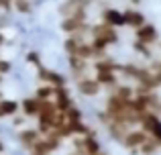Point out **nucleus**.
Listing matches in <instances>:
<instances>
[{"instance_id": "nucleus-9", "label": "nucleus", "mask_w": 161, "mask_h": 155, "mask_svg": "<svg viewBox=\"0 0 161 155\" xmlns=\"http://www.w3.org/2000/svg\"><path fill=\"white\" fill-rule=\"evenodd\" d=\"M53 94H55V88L49 86V84H41L35 90V98L41 100V102H43V100H53Z\"/></svg>"}, {"instance_id": "nucleus-6", "label": "nucleus", "mask_w": 161, "mask_h": 155, "mask_svg": "<svg viewBox=\"0 0 161 155\" xmlns=\"http://www.w3.org/2000/svg\"><path fill=\"white\" fill-rule=\"evenodd\" d=\"M122 19H125V27L129 29H139L143 23H147L145 20V14H143L141 10H137V6H130V8H125L122 10Z\"/></svg>"}, {"instance_id": "nucleus-14", "label": "nucleus", "mask_w": 161, "mask_h": 155, "mask_svg": "<svg viewBox=\"0 0 161 155\" xmlns=\"http://www.w3.org/2000/svg\"><path fill=\"white\" fill-rule=\"evenodd\" d=\"M0 153H4V143H2V139H0Z\"/></svg>"}, {"instance_id": "nucleus-2", "label": "nucleus", "mask_w": 161, "mask_h": 155, "mask_svg": "<svg viewBox=\"0 0 161 155\" xmlns=\"http://www.w3.org/2000/svg\"><path fill=\"white\" fill-rule=\"evenodd\" d=\"M75 90H78L82 96H86V98H96L104 88L98 84V80L94 76H84V78L75 80Z\"/></svg>"}, {"instance_id": "nucleus-13", "label": "nucleus", "mask_w": 161, "mask_h": 155, "mask_svg": "<svg viewBox=\"0 0 161 155\" xmlns=\"http://www.w3.org/2000/svg\"><path fill=\"white\" fill-rule=\"evenodd\" d=\"M6 43V39H4V35H2V31H0V49H2V45Z\"/></svg>"}, {"instance_id": "nucleus-10", "label": "nucleus", "mask_w": 161, "mask_h": 155, "mask_svg": "<svg viewBox=\"0 0 161 155\" xmlns=\"http://www.w3.org/2000/svg\"><path fill=\"white\" fill-rule=\"evenodd\" d=\"M65 116H67V120H69V123H80V120H84L82 108L75 106V104H71V106L65 110Z\"/></svg>"}, {"instance_id": "nucleus-5", "label": "nucleus", "mask_w": 161, "mask_h": 155, "mask_svg": "<svg viewBox=\"0 0 161 155\" xmlns=\"http://www.w3.org/2000/svg\"><path fill=\"white\" fill-rule=\"evenodd\" d=\"M37 69H39L41 84H49V86H53V88H61V86H65V84H67L65 76L53 72V69H47V68H43V65H41V68H37Z\"/></svg>"}, {"instance_id": "nucleus-3", "label": "nucleus", "mask_w": 161, "mask_h": 155, "mask_svg": "<svg viewBox=\"0 0 161 155\" xmlns=\"http://www.w3.org/2000/svg\"><path fill=\"white\" fill-rule=\"evenodd\" d=\"M135 41H139V43H145V45H151V47H155V43H157L159 39V33H157V27L151 23H143L139 29H135Z\"/></svg>"}, {"instance_id": "nucleus-16", "label": "nucleus", "mask_w": 161, "mask_h": 155, "mask_svg": "<svg viewBox=\"0 0 161 155\" xmlns=\"http://www.w3.org/2000/svg\"><path fill=\"white\" fill-rule=\"evenodd\" d=\"M0 155H2V153H0Z\"/></svg>"}, {"instance_id": "nucleus-11", "label": "nucleus", "mask_w": 161, "mask_h": 155, "mask_svg": "<svg viewBox=\"0 0 161 155\" xmlns=\"http://www.w3.org/2000/svg\"><path fill=\"white\" fill-rule=\"evenodd\" d=\"M25 59H27V64H31V65H35V68H41V55L37 51H29L27 55H25Z\"/></svg>"}, {"instance_id": "nucleus-7", "label": "nucleus", "mask_w": 161, "mask_h": 155, "mask_svg": "<svg viewBox=\"0 0 161 155\" xmlns=\"http://www.w3.org/2000/svg\"><path fill=\"white\" fill-rule=\"evenodd\" d=\"M41 110V100H37L35 96H27L20 102V114H25L27 119H37Z\"/></svg>"}, {"instance_id": "nucleus-8", "label": "nucleus", "mask_w": 161, "mask_h": 155, "mask_svg": "<svg viewBox=\"0 0 161 155\" xmlns=\"http://www.w3.org/2000/svg\"><path fill=\"white\" fill-rule=\"evenodd\" d=\"M157 151H161L159 141H157V139H153V137H149V139H147L145 143H143L135 153H139V155H155Z\"/></svg>"}, {"instance_id": "nucleus-12", "label": "nucleus", "mask_w": 161, "mask_h": 155, "mask_svg": "<svg viewBox=\"0 0 161 155\" xmlns=\"http://www.w3.org/2000/svg\"><path fill=\"white\" fill-rule=\"evenodd\" d=\"M149 137H153V139H157V141H161V119L157 120V125H155V127L151 129Z\"/></svg>"}, {"instance_id": "nucleus-15", "label": "nucleus", "mask_w": 161, "mask_h": 155, "mask_svg": "<svg viewBox=\"0 0 161 155\" xmlns=\"http://www.w3.org/2000/svg\"><path fill=\"white\" fill-rule=\"evenodd\" d=\"M29 155H39V153H29Z\"/></svg>"}, {"instance_id": "nucleus-4", "label": "nucleus", "mask_w": 161, "mask_h": 155, "mask_svg": "<svg viewBox=\"0 0 161 155\" xmlns=\"http://www.w3.org/2000/svg\"><path fill=\"white\" fill-rule=\"evenodd\" d=\"M39 139H41V133L37 131V127H25V129H20V133H19V143L25 151H31Z\"/></svg>"}, {"instance_id": "nucleus-1", "label": "nucleus", "mask_w": 161, "mask_h": 155, "mask_svg": "<svg viewBox=\"0 0 161 155\" xmlns=\"http://www.w3.org/2000/svg\"><path fill=\"white\" fill-rule=\"evenodd\" d=\"M147 139H149V135H147V133L143 131L141 127H133V129H129V131L125 133V137L120 139V145H122L125 149H129V151L135 153Z\"/></svg>"}]
</instances>
